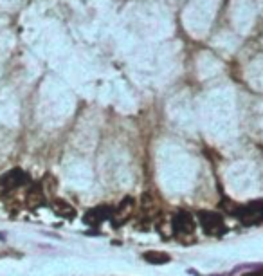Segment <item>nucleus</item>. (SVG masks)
<instances>
[{
	"label": "nucleus",
	"instance_id": "obj_1",
	"mask_svg": "<svg viewBox=\"0 0 263 276\" xmlns=\"http://www.w3.org/2000/svg\"><path fill=\"white\" fill-rule=\"evenodd\" d=\"M197 220L202 226L204 233L207 235L216 237V235H222L226 231V222L222 219V215L216 213V211H200L197 215Z\"/></svg>",
	"mask_w": 263,
	"mask_h": 276
},
{
	"label": "nucleus",
	"instance_id": "obj_2",
	"mask_svg": "<svg viewBox=\"0 0 263 276\" xmlns=\"http://www.w3.org/2000/svg\"><path fill=\"white\" fill-rule=\"evenodd\" d=\"M195 217L189 211H177L171 219V228L180 237H188L195 233Z\"/></svg>",
	"mask_w": 263,
	"mask_h": 276
},
{
	"label": "nucleus",
	"instance_id": "obj_3",
	"mask_svg": "<svg viewBox=\"0 0 263 276\" xmlns=\"http://www.w3.org/2000/svg\"><path fill=\"white\" fill-rule=\"evenodd\" d=\"M29 182V175L25 173L22 168H14V170L7 171L2 179H0V188L4 190H14V188H20Z\"/></svg>",
	"mask_w": 263,
	"mask_h": 276
},
{
	"label": "nucleus",
	"instance_id": "obj_4",
	"mask_svg": "<svg viewBox=\"0 0 263 276\" xmlns=\"http://www.w3.org/2000/svg\"><path fill=\"white\" fill-rule=\"evenodd\" d=\"M236 217L240 219V222L244 226H256V224L263 222V206L260 204H251L245 206L236 213Z\"/></svg>",
	"mask_w": 263,
	"mask_h": 276
},
{
	"label": "nucleus",
	"instance_id": "obj_5",
	"mask_svg": "<svg viewBox=\"0 0 263 276\" xmlns=\"http://www.w3.org/2000/svg\"><path fill=\"white\" fill-rule=\"evenodd\" d=\"M114 215V211L108 208V206H99V208H94V210L87 211V215L83 217V220L89 226H99L101 222H105L107 219H110Z\"/></svg>",
	"mask_w": 263,
	"mask_h": 276
},
{
	"label": "nucleus",
	"instance_id": "obj_6",
	"mask_svg": "<svg viewBox=\"0 0 263 276\" xmlns=\"http://www.w3.org/2000/svg\"><path fill=\"white\" fill-rule=\"evenodd\" d=\"M43 202H45V195H43V191H42V186L33 184L27 190V193H25V204H27L31 210H36V208L43 206Z\"/></svg>",
	"mask_w": 263,
	"mask_h": 276
},
{
	"label": "nucleus",
	"instance_id": "obj_7",
	"mask_svg": "<svg viewBox=\"0 0 263 276\" xmlns=\"http://www.w3.org/2000/svg\"><path fill=\"white\" fill-rule=\"evenodd\" d=\"M52 211L56 215H60V217H63V219H74V208H72L69 202H65V200H54L52 202Z\"/></svg>",
	"mask_w": 263,
	"mask_h": 276
},
{
	"label": "nucleus",
	"instance_id": "obj_8",
	"mask_svg": "<svg viewBox=\"0 0 263 276\" xmlns=\"http://www.w3.org/2000/svg\"><path fill=\"white\" fill-rule=\"evenodd\" d=\"M144 262L153 264V266H164V264L169 262V255L168 253H160V251H146L142 255Z\"/></svg>",
	"mask_w": 263,
	"mask_h": 276
},
{
	"label": "nucleus",
	"instance_id": "obj_9",
	"mask_svg": "<svg viewBox=\"0 0 263 276\" xmlns=\"http://www.w3.org/2000/svg\"><path fill=\"white\" fill-rule=\"evenodd\" d=\"M244 276H263V269H256V271H251Z\"/></svg>",
	"mask_w": 263,
	"mask_h": 276
}]
</instances>
